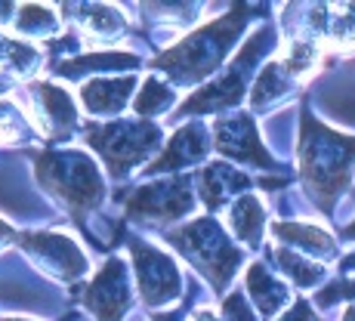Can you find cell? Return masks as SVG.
I'll list each match as a JSON object with an SVG mask.
<instances>
[{
	"mask_svg": "<svg viewBox=\"0 0 355 321\" xmlns=\"http://www.w3.org/2000/svg\"><path fill=\"white\" fill-rule=\"evenodd\" d=\"M80 303L99 321H121V315H124L130 306V281H127L124 259H118V257L108 259L96 272V278L84 288Z\"/></svg>",
	"mask_w": 355,
	"mask_h": 321,
	"instance_id": "cell-10",
	"label": "cell"
},
{
	"mask_svg": "<svg viewBox=\"0 0 355 321\" xmlns=\"http://www.w3.org/2000/svg\"><path fill=\"white\" fill-rule=\"evenodd\" d=\"M275 46V31L266 25L259 28L254 37L248 40L241 53L235 56V62L226 68L220 80L201 87L195 96H189L182 102V114H210V112H226V108H235L244 96V87H248V78L254 74L257 62L266 56V53Z\"/></svg>",
	"mask_w": 355,
	"mask_h": 321,
	"instance_id": "cell-6",
	"label": "cell"
},
{
	"mask_svg": "<svg viewBox=\"0 0 355 321\" xmlns=\"http://www.w3.org/2000/svg\"><path fill=\"white\" fill-rule=\"evenodd\" d=\"M139 59L133 53H93V56H68L50 62V71L59 78H80L84 71H105V68H133Z\"/></svg>",
	"mask_w": 355,
	"mask_h": 321,
	"instance_id": "cell-18",
	"label": "cell"
},
{
	"mask_svg": "<svg viewBox=\"0 0 355 321\" xmlns=\"http://www.w3.org/2000/svg\"><path fill=\"white\" fill-rule=\"evenodd\" d=\"M130 257H133L136 281H139V297L146 306H164L180 297V272L173 259L164 257L146 241H130Z\"/></svg>",
	"mask_w": 355,
	"mask_h": 321,
	"instance_id": "cell-9",
	"label": "cell"
},
{
	"mask_svg": "<svg viewBox=\"0 0 355 321\" xmlns=\"http://www.w3.org/2000/svg\"><path fill=\"white\" fill-rule=\"evenodd\" d=\"M12 241L22 250H28L37 259V266H44L50 275L62 278V281H74L87 272V257L62 232H16Z\"/></svg>",
	"mask_w": 355,
	"mask_h": 321,
	"instance_id": "cell-8",
	"label": "cell"
},
{
	"mask_svg": "<svg viewBox=\"0 0 355 321\" xmlns=\"http://www.w3.org/2000/svg\"><path fill=\"white\" fill-rule=\"evenodd\" d=\"M192 182L189 176H173L164 182H146L127 201V220L136 223H173L192 210Z\"/></svg>",
	"mask_w": 355,
	"mask_h": 321,
	"instance_id": "cell-7",
	"label": "cell"
},
{
	"mask_svg": "<svg viewBox=\"0 0 355 321\" xmlns=\"http://www.w3.org/2000/svg\"><path fill=\"white\" fill-rule=\"evenodd\" d=\"M223 315H226V321H257V315L248 309L244 293H232V297H226V303H223Z\"/></svg>",
	"mask_w": 355,
	"mask_h": 321,
	"instance_id": "cell-26",
	"label": "cell"
},
{
	"mask_svg": "<svg viewBox=\"0 0 355 321\" xmlns=\"http://www.w3.org/2000/svg\"><path fill=\"white\" fill-rule=\"evenodd\" d=\"M355 167V139L334 133L322 121L312 118L303 105L300 114V176L309 198L318 204L322 214H331L337 198L349 186Z\"/></svg>",
	"mask_w": 355,
	"mask_h": 321,
	"instance_id": "cell-1",
	"label": "cell"
},
{
	"mask_svg": "<svg viewBox=\"0 0 355 321\" xmlns=\"http://www.w3.org/2000/svg\"><path fill=\"white\" fill-rule=\"evenodd\" d=\"M278 321H318V318H315V312H312V306L306 303V300H297V303H293Z\"/></svg>",
	"mask_w": 355,
	"mask_h": 321,
	"instance_id": "cell-27",
	"label": "cell"
},
{
	"mask_svg": "<svg viewBox=\"0 0 355 321\" xmlns=\"http://www.w3.org/2000/svg\"><path fill=\"white\" fill-rule=\"evenodd\" d=\"M152 321H182V312H167V315H155Z\"/></svg>",
	"mask_w": 355,
	"mask_h": 321,
	"instance_id": "cell-29",
	"label": "cell"
},
{
	"mask_svg": "<svg viewBox=\"0 0 355 321\" xmlns=\"http://www.w3.org/2000/svg\"><path fill=\"white\" fill-rule=\"evenodd\" d=\"M210 148H214V133L204 124H198V121L195 124H186L170 136L167 148L158 155V161L148 164L146 173L158 176V173H173V170H180V167H192V164L207 158Z\"/></svg>",
	"mask_w": 355,
	"mask_h": 321,
	"instance_id": "cell-13",
	"label": "cell"
},
{
	"mask_svg": "<svg viewBox=\"0 0 355 321\" xmlns=\"http://www.w3.org/2000/svg\"><path fill=\"white\" fill-rule=\"evenodd\" d=\"M343 238H346V241H355V223H352V225H346V229H343Z\"/></svg>",
	"mask_w": 355,
	"mask_h": 321,
	"instance_id": "cell-30",
	"label": "cell"
},
{
	"mask_svg": "<svg viewBox=\"0 0 355 321\" xmlns=\"http://www.w3.org/2000/svg\"><path fill=\"white\" fill-rule=\"evenodd\" d=\"M16 31L25 34V37H46V34H56L59 31V19L50 6H37V3H28L22 6L16 19Z\"/></svg>",
	"mask_w": 355,
	"mask_h": 321,
	"instance_id": "cell-24",
	"label": "cell"
},
{
	"mask_svg": "<svg viewBox=\"0 0 355 321\" xmlns=\"http://www.w3.org/2000/svg\"><path fill=\"white\" fill-rule=\"evenodd\" d=\"M164 241L180 250L207 278L210 288L216 293L226 290L235 269L241 266V250L229 241V235L220 229V223L214 216H204V220H195V223L182 225V229L167 232Z\"/></svg>",
	"mask_w": 355,
	"mask_h": 321,
	"instance_id": "cell-4",
	"label": "cell"
},
{
	"mask_svg": "<svg viewBox=\"0 0 355 321\" xmlns=\"http://www.w3.org/2000/svg\"><path fill=\"white\" fill-rule=\"evenodd\" d=\"M173 102H176L173 87H167L158 78H148L146 84L139 87V96L133 99V112H136V118L142 121V118H152V114L167 112Z\"/></svg>",
	"mask_w": 355,
	"mask_h": 321,
	"instance_id": "cell-22",
	"label": "cell"
},
{
	"mask_svg": "<svg viewBox=\"0 0 355 321\" xmlns=\"http://www.w3.org/2000/svg\"><path fill=\"white\" fill-rule=\"evenodd\" d=\"M229 225L238 241H244L248 248H259V241H263V225H266V210H263V204H259V198L257 195L235 198L232 210H229Z\"/></svg>",
	"mask_w": 355,
	"mask_h": 321,
	"instance_id": "cell-17",
	"label": "cell"
},
{
	"mask_svg": "<svg viewBox=\"0 0 355 321\" xmlns=\"http://www.w3.org/2000/svg\"><path fill=\"white\" fill-rule=\"evenodd\" d=\"M192 321H216V318H214V312H198Z\"/></svg>",
	"mask_w": 355,
	"mask_h": 321,
	"instance_id": "cell-31",
	"label": "cell"
},
{
	"mask_svg": "<svg viewBox=\"0 0 355 321\" xmlns=\"http://www.w3.org/2000/svg\"><path fill=\"white\" fill-rule=\"evenodd\" d=\"M198 182H201L198 189H201V201L207 204V210H220L232 195L244 192V189L250 186L248 176L238 173V170L226 161H214L210 167H204Z\"/></svg>",
	"mask_w": 355,
	"mask_h": 321,
	"instance_id": "cell-14",
	"label": "cell"
},
{
	"mask_svg": "<svg viewBox=\"0 0 355 321\" xmlns=\"http://www.w3.org/2000/svg\"><path fill=\"white\" fill-rule=\"evenodd\" d=\"M31 108H34V130L37 136L44 133V139H68L78 127V112H74L71 96L62 87L40 80V84L28 87Z\"/></svg>",
	"mask_w": 355,
	"mask_h": 321,
	"instance_id": "cell-12",
	"label": "cell"
},
{
	"mask_svg": "<svg viewBox=\"0 0 355 321\" xmlns=\"http://www.w3.org/2000/svg\"><path fill=\"white\" fill-rule=\"evenodd\" d=\"M269 257L275 259L278 269H282L293 284H300V288H312V284H318L324 278V263H312V259L293 254V250H288V248L269 250Z\"/></svg>",
	"mask_w": 355,
	"mask_h": 321,
	"instance_id": "cell-20",
	"label": "cell"
},
{
	"mask_svg": "<svg viewBox=\"0 0 355 321\" xmlns=\"http://www.w3.org/2000/svg\"><path fill=\"white\" fill-rule=\"evenodd\" d=\"M78 22L84 34H93V37H118L124 31V16H121L114 6H80Z\"/></svg>",
	"mask_w": 355,
	"mask_h": 321,
	"instance_id": "cell-21",
	"label": "cell"
},
{
	"mask_svg": "<svg viewBox=\"0 0 355 321\" xmlns=\"http://www.w3.org/2000/svg\"><path fill=\"white\" fill-rule=\"evenodd\" d=\"M133 78H118V80H87L80 87V102L87 112L96 118H108V114H121L133 93Z\"/></svg>",
	"mask_w": 355,
	"mask_h": 321,
	"instance_id": "cell-15",
	"label": "cell"
},
{
	"mask_svg": "<svg viewBox=\"0 0 355 321\" xmlns=\"http://www.w3.org/2000/svg\"><path fill=\"white\" fill-rule=\"evenodd\" d=\"M248 293H250V300H254L257 312L263 318H275L278 312L288 306V300H291L288 284H282L278 278H272V272L266 269L263 263L250 266V272H248Z\"/></svg>",
	"mask_w": 355,
	"mask_h": 321,
	"instance_id": "cell-16",
	"label": "cell"
},
{
	"mask_svg": "<svg viewBox=\"0 0 355 321\" xmlns=\"http://www.w3.org/2000/svg\"><path fill=\"white\" fill-rule=\"evenodd\" d=\"M343 297H355V278H352V281H334V284H327L324 290L315 293V303L322 306V309H327L334 300H343Z\"/></svg>",
	"mask_w": 355,
	"mask_h": 321,
	"instance_id": "cell-25",
	"label": "cell"
},
{
	"mask_svg": "<svg viewBox=\"0 0 355 321\" xmlns=\"http://www.w3.org/2000/svg\"><path fill=\"white\" fill-rule=\"evenodd\" d=\"M37 139V130L16 105L0 102V146H16V142Z\"/></svg>",
	"mask_w": 355,
	"mask_h": 321,
	"instance_id": "cell-23",
	"label": "cell"
},
{
	"mask_svg": "<svg viewBox=\"0 0 355 321\" xmlns=\"http://www.w3.org/2000/svg\"><path fill=\"white\" fill-rule=\"evenodd\" d=\"M272 235H275L278 241L291 244V248H303L306 254H312V257H331L334 250H337L334 238L327 235V232L315 229V225H303V223H275V225H272Z\"/></svg>",
	"mask_w": 355,
	"mask_h": 321,
	"instance_id": "cell-19",
	"label": "cell"
},
{
	"mask_svg": "<svg viewBox=\"0 0 355 321\" xmlns=\"http://www.w3.org/2000/svg\"><path fill=\"white\" fill-rule=\"evenodd\" d=\"M10 238H16V232H12V229H10V225H6L3 220H0V244H3V241H10Z\"/></svg>",
	"mask_w": 355,
	"mask_h": 321,
	"instance_id": "cell-28",
	"label": "cell"
},
{
	"mask_svg": "<svg viewBox=\"0 0 355 321\" xmlns=\"http://www.w3.org/2000/svg\"><path fill=\"white\" fill-rule=\"evenodd\" d=\"M254 16L250 6H232L223 19L204 25V28L192 31L186 40H180L176 46H170L167 53L155 56L152 68H161L173 84L192 87L198 80H204L207 74H214L223 65V59L229 56V50L238 44V34L244 31L248 19Z\"/></svg>",
	"mask_w": 355,
	"mask_h": 321,
	"instance_id": "cell-2",
	"label": "cell"
},
{
	"mask_svg": "<svg viewBox=\"0 0 355 321\" xmlns=\"http://www.w3.org/2000/svg\"><path fill=\"white\" fill-rule=\"evenodd\" d=\"M161 127L152 121H112V124H87L84 142L96 148L105 161V170L121 180L133 167H139L161 146Z\"/></svg>",
	"mask_w": 355,
	"mask_h": 321,
	"instance_id": "cell-5",
	"label": "cell"
},
{
	"mask_svg": "<svg viewBox=\"0 0 355 321\" xmlns=\"http://www.w3.org/2000/svg\"><path fill=\"white\" fill-rule=\"evenodd\" d=\"M34 161V173H37L40 186L53 198L68 207L71 220L84 229V216L99 207L105 186H102L99 167L87 158L84 152H59V148H46V152H28Z\"/></svg>",
	"mask_w": 355,
	"mask_h": 321,
	"instance_id": "cell-3",
	"label": "cell"
},
{
	"mask_svg": "<svg viewBox=\"0 0 355 321\" xmlns=\"http://www.w3.org/2000/svg\"><path fill=\"white\" fill-rule=\"evenodd\" d=\"M3 321H22V318H3Z\"/></svg>",
	"mask_w": 355,
	"mask_h": 321,
	"instance_id": "cell-33",
	"label": "cell"
},
{
	"mask_svg": "<svg viewBox=\"0 0 355 321\" xmlns=\"http://www.w3.org/2000/svg\"><path fill=\"white\" fill-rule=\"evenodd\" d=\"M214 148L229 161H241V164H257V167L272 170L275 161L272 155L263 148L257 133V124L250 114H232V118H223L214 124Z\"/></svg>",
	"mask_w": 355,
	"mask_h": 321,
	"instance_id": "cell-11",
	"label": "cell"
},
{
	"mask_svg": "<svg viewBox=\"0 0 355 321\" xmlns=\"http://www.w3.org/2000/svg\"><path fill=\"white\" fill-rule=\"evenodd\" d=\"M343 321H355V309H349V312H346V315H343Z\"/></svg>",
	"mask_w": 355,
	"mask_h": 321,
	"instance_id": "cell-32",
	"label": "cell"
}]
</instances>
